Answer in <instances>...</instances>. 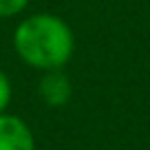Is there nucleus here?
<instances>
[{
    "mask_svg": "<svg viewBox=\"0 0 150 150\" xmlns=\"http://www.w3.org/2000/svg\"><path fill=\"white\" fill-rule=\"evenodd\" d=\"M13 51L27 66L42 73L64 69L75 53L73 29L55 13H31L16 27Z\"/></svg>",
    "mask_w": 150,
    "mask_h": 150,
    "instance_id": "nucleus-1",
    "label": "nucleus"
},
{
    "mask_svg": "<svg viewBox=\"0 0 150 150\" xmlns=\"http://www.w3.org/2000/svg\"><path fill=\"white\" fill-rule=\"evenodd\" d=\"M0 150H35V137L18 115H0Z\"/></svg>",
    "mask_w": 150,
    "mask_h": 150,
    "instance_id": "nucleus-2",
    "label": "nucleus"
},
{
    "mask_svg": "<svg viewBox=\"0 0 150 150\" xmlns=\"http://www.w3.org/2000/svg\"><path fill=\"white\" fill-rule=\"evenodd\" d=\"M38 93L42 97V102L51 108H62L71 102V95H73V86H71L69 75L62 69L57 71H47L42 73V80L38 86Z\"/></svg>",
    "mask_w": 150,
    "mask_h": 150,
    "instance_id": "nucleus-3",
    "label": "nucleus"
},
{
    "mask_svg": "<svg viewBox=\"0 0 150 150\" xmlns=\"http://www.w3.org/2000/svg\"><path fill=\"white\" fill-rule=\"evenodd\" d=\"M31 0H0V18H13L22 13Z\"/></svg>",
    "mask_w": 150,
    "mask_h": 150,
    "instance_id": "nucleus-4",
    "label": "nucleus"
},
{
    "mask_svg": "<svg viewBox=\"0 0 150 150\" xmlns=\"http://www.w3.org/2000/svg\"><path fill=\"white\" fill-rule=\"evenodd\" d=\"M11 95H13V88H11V82H9V75L0 69V115L7 110L11 102Z\"/></svg>",
    "mask_w": 150,
    "mask_h": 150,
    "instance_id": "nucleus-5",
    "label": "nucleus"
}]
</instances>
